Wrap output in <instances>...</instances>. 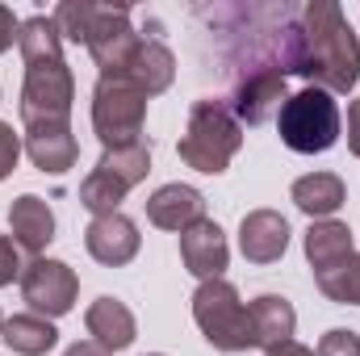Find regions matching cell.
Instances as JSON below:
<instances>
[{
    "label": "cell",
    "mask_w": 360,
    "mask_h": 356,
    "mask_svg": "<svg viewBox=\"0 0 360 356\" xmlns=\"http://www.w3.org/2000/svg\"><path fill=\"white\" fill-rule=\"evenodd\" d=\"M264 356H314L306 344H297V340H289V344H276V348H269Z\"/></svg>",
    "instance_id": "31"
},
{
    "label": "cell",
    "mask_w": 360,
    "mask_h": 356,
    "mask_svg": "<svg viewBox=\"0 0 360 356\" xmlns=\"http://www.w3.org/2000/svg\"><path fill=\"white\" fill-rule=\"evenodd\" d=\"M0 331H4V314H0Z\"/></svg>",
    "instance_id": "33"
},
{
    "label": "cell",
    "mask_w": 360,
    "mask_h": 356,
    "mask_svg": "<svg viewBox=\"0 0 360 356\" xmlns=\"http://www.w3.org/2000/svg\"><path fill=\"white\" fill-rule=\"evenodd\" d=\"M21 248L13 243V235H0V285L21 281Z\"/></svg>",
    "instance_id": "27"
},
{
    "label": "cell",
    "mask_w": 360,
    "mask_h": 356,
    "mask_svg": "<svg viewBox=\"0 0 360 356\" xmlns=\"http://www.w3.org/2000/svg\"><path fill=\"white\" fill-rule=\"evenodd\" d=\"M276 130H281V143L297 155H323L340 143V105L335 96L323 89H302L293 92L281 113H276Z\"/></svg>",
    "instance_id": "4"
},
{
    "label": "cell",
    "mask_w": 360,
    "mask_h": 356,
    "mask_svg": "<svg viewBox=\"0 0 360 356\" xmlns=\"http://www.w3.org/2000/svg\"><path fill=\"white\" fill-rule=\"evenodd\" d=\"M0 340H4L17 356H46L59 344V331H55V323L42 319V314H13V319H4Z\"/></svg>",
    "instance_id": "21"
},
{
    "label": "cell",
    "mask_w": 360,
    "mask_h": 356,
    "mask_svg": "<svg viewBox=\"0 0 360 356\" xmlns=\"http://www.w3.org/2000/svg\"><path fill=\"white\" fill-rule=\"evenodd\" d=\"M243 147V126L239 117L231 113L226 101H193L188 109V126L180 134V160L193 168V172H205V177H218L231 168V160L239 155Z\"/></svg>",
    "instance_id": "3"
},
{
    "label": "cell",
    "mask_w": 360,
    "mask_h": 356,
    "mask_svg": "<svg viewBox=\"0 0 360 356\" xmlns=\"http://www.w3.org/2000/svg\"><path fill=\"white\" fill-rule=\"evenodd\" d=\"M348 256H352V231H348V222L319 218V222L306 231V260L314 268V276L340 268Z\"/></svg>",
    "instance_id": "18"
},
{
    "label": "cell",
    "mask_w": 360,
    "mask_h": 356,
    "mask_svg": "<svg viewBox=\"0 0 360 356\" xmlns=\"http://www.w3.org/2000/svg\"><path fill=\"white\" fill-rule=\"evenodd\" d=\"M139 243H143V235H139V227L126 214H101V218H92L89 231H84L89 256L96 265H109V268L130 265L139 256Z\"/></svg>",
    "instance_id": "10"
},
{
    "label": "cell",
    "mask_w": 360,
    "mask_h": 356,
    "mask_svg": "<svg viewBox=\"0 0 360 356\" xmlns=\"http://www.w3.org/2000/svg\"><path fill=\"white\" fill-rule=\"evenodd\" d=\"M101 168H109V172L122 180L126 189H134L139 180L151 172V151H147L143 143L122 147V151H105V155H101Z\"/></svg>",
    "instance_id": "25"
},
{
    "label": "cell",
    "mask_w": 360,
    "mask_h": 356,
    "mask_svg": "<svg viewBox=\"0 0 360 356\" xmlns=\"http://www.w3.org/2000/svg\"><path fill=\"white\" fill-rule=\"evenodd\" d=\"M348 147H352V155L360 160V101L348 105Z\"/></svg>",
    "instance_id": "30"
},
{
    "label": "cell",
    "mask_w": 360,
    "mask_h": 356,
    "mask_svg": "<svg viewBox=\"0 0 360 356\" xmlns=\"http://www.w3.org/2000/svg\"><path fill=\"white\" fill-rule=\"evenodd\" d=\"M248 314H252V331H256V348H276V344H289L293 340V327H297V310L285 302V298H276V293H260L252 306H248Z\"/></svg>",
    "instance_id": "19"
},
{
    "label": "cell",
    "mask_w": 360,
    "mask_h": 356,
    "mask_svg": "<svg viewBox=\"0 0 360 356\" xmlns=\"http://www.w3.org/2000/svg\"><path fill=\"white\" fill-rule=\"evenodd\" d=\"M84 327H89L92 344H101L105 352H126L139 336L130 306L117 302V298H96L89 306V314H84Z\"/></svg>",
    "instance_id": "16"
},
{
    "label": "cell",
    "mask_w": 360,
    "mask_h": 356,
    "mask_svg": "<svg viewBox=\"0 0 360 356\" xmlns=\"http://www.w3.org/2000/svg\"><path fill=\"white\" fill-rule=\"evenodd\" d=\"M314 281H319V289H323L331 302H340V306H360V256L356 252H352L340 268L319 272Z\"/></svg>",
    "instance_id": "23"
},
{
    "label": "cell",
    "mask_w": 360,
    "mask_h": 356,
    "mask_svg": "<svg viewBox=\"0 0 360 356\" xmlns=\"http://www.w3.org/2000/svg\"><path fill=\"white\" fill-rule=\"evenodd\" d=\"M155 356H160V352H155Z\"/></svg>",
    "instance_id": "34"
},
{
    "label": "cell",
    "mask_w": 360,
    "mask_h": 356,
    "mask_svg": "<svg viewBox=\"0 0 360 356\" xmlns=\"http://www.w3.org/2000/svg\"><path fill=\"white\" fill-rule=\"evenodd\" d=\"M180 260H184V268H188L193 276H201V281L222 276V268L231 260V248H226L222 227L210 222V218H201L197 227L180 231Z\"/></svg>",
    "instance_id": "11"
},
{
    "label": "cell",
    "mask_w": 360,
    "mask_h": 356,
    "mask_svg": "<svg viewBox=\"0 0 360 356\" xmlns=\"http://www.w3.org/2000/svg\"><path fill=\"white\" fill-rule=\"evenodd\" d=\"M147 218L160 231H188L205 218V197L193 184H164L147 201Z\"/></svg>",
    "instance_id": "14"
},
{
    "label": "cell",
    "mask_w": 360,
    "mask_h": 356,
    "mask_svg": "<svg viewBox=\"0 0 360 356\" xmlns=\"http://www.w3.org/2000/svg\"><path fill=\"white\" fill-rule=\"evenodd\" d=\"M147 122V96L126 76H101L92 89V130L105 143V151H122L143 143Z\"/></svg>",
    "instance_id": "6"
},
{
    "label": "cell",
    "mask_w": 360,
    "mask_h": 356,
    "mask_svg": "<svg viewBox=\"0 0 360 356\" xmlns=\"http://www.w3.org/2000/svg\"><path fill=\"white\" fill-rule=\"evenodd\" d=\"M139 34L130 25V8L126 4H101L96 8V25L89 34V55L101 68V76H122L139 51Z\"/></svg>",
    "instance_id": "8"
},
{
    "label": "cell",
    "mask_w": 360,
    "mask_h": 356,
    "mask_svg": "<svg viewBox=\"0 0 360 356\" xmlns=\"http://www.w3.org/2000/svg\"><path fill=\"white\" fill-rule=\"evenodd\" d=\"M17 155H21V134H13L8 122H0V180L17 168Z\"/></svg>",
    "instance_id": "28"
},
{
    "label": "cell",
    "mask_w": 360,
    "mask_h": 356,
    "mask_svg": "<svg viewBox=\"0 0 360 356\" xmlns=\"http://www.w3.org/2000/svg\"><path fill=\"white\" fill-rule=\"evenodd\" d=\"M319 356H360V336L335 327V331H327V336L319 340Z\"/></svg>",
    "instance_id": "26"
},
{
    "label": "cell",
    "mask_w": 360,
    "mask_h": 356,
    "mask_svg": "<svg viewBox=\"0 0 360 356\" xmlns=\"http://www.w3.org/2000/svg\"><path fill=\"white\" fill-rule=\"evenodd\" d=\"M76 293H80V281L76 272L63 265V260H46V256H34L30 265L21 268V298L30 302L34 314L42 319H59L76 306Z\"/></svg>",
    "instance_id": "7"
},
{
    "label": "cell",
    "mask_w": 360,
    "mask_h": 356,
    "mask_svg": "<svg viewBox=\"0 0 360 356\" xmlns=\"http://www.w3.org/2000/svg\"><path fill=\"white\" fill-rule=\"evenodd\" d=\"M285 101H289L285 72L281 68H252L235 80L231 113L239 117V126H264L272 113H281Z\"/></svg>",
    "instance_id": "9"
},
{
    "label": "cell",
    "mask_w": 360,
    "mask_h": 356,
    "mask_svg": "<svg viewBox=\"0 0 360 356\" xmlns=\"http://www.w3.org/2000/svg\"><path fill=\"white\" fill-rule=\"evenodd\" d=\"M8 231H13V243L30 256H42V248L55 239V214L42 197L34 193H21L13 205H8Z\"/></svg>",
    "instance_id": "15"
},
{
    "label": "cell",
    "mask_w": 360,
    "mask_h": 356,
    "mask_svg": "<svg viewBox=\"0 0 360 356\" xmlns=\"http://www.w3.org/2000/svg\"><path fill=\"white\" fill-rule=\"evenodd\" d=\"M130 189L122 184V180L113 177L109 168H92L89 177H84V184H80V205L89 210L92 218H101V214H117V205H122V197H126Z\"/></svg>",
    "instance_id": "22"
},
{
    "label": "cell",
    "mask_w": 360,
    "mask_h": 356,
    "mask_svg": "<svg viewBox=\"0 0 360 356\" xmlns=\"http://www.w3.org/2000/svg\"><path fill=\"white\" fill-rule=\"evenodd\" d=\"M96 8L101 4H92V0H63L59 8H55V25H59V38L63 42H84L89 46V34L92 25H96Z\"/></svg>",
    "instance_id": "24"
},
{
    "label": "cell",
    "mask_w": 360,
    "mask_h": 356,
    "mask_svg": "<svg viewBox=\"0 0 360 356\" xmlns=\"http://www.w3.org/2000/svg\"><path fill=\"white\" fill-rule=\"evenodd\" d=\"M63 356H113V352H105L101 344H92V340H84V344H72V348H68Z\"/></svg>",
    "instance_id": "32"
},
{
    "label": "cell",
    "mask_w": 360,
    "mask_h": 356,
    "mask_svg": "<svg viewBox=\"0 0 360 356\" xmlns=\"http://www.w3.org/2000/svg\"><path fill=\"white\" fill-rule=\"evenodd\" d=\"M344 180L335 177V172H310V177L293 180V205L302 210V214H310L314 222L319 218H331L340 205H344Z\"/></svg>",
    "instance_id": "20"
},
{
    "label": "cell",
    "mask_w": 360,
    "mask_h": 356,
    "mask_svg": "<svg viewBox=\"0 0 360 356\" xmlns=\"http://www.w3.org/2000/svg\"><path fill=\"white\" fill-rule=\"evenodd\" d=\"M285 72L306 76L323 92H352L360 80V42L335 0L293 8L285 38Z\"/></svg>",
    "instance_id": "1"
},
{
    "label": "cell",
    "mask_w": 360,
    "mask_h": 356,
    "mask_svg": "<svg viewBox=\"0 0 360 356\" xmlns=\"http://www.w3.org/2000/svg\"><path fill=\"white\" fill-rule=\"evenodd\" d=\"M17 30H21V21L13 17V8H8V4H0V55L17 42Z\"/></svg>",
    "instance_id": "29"
},
{
    "label": "cell",
    "mask_w": 360,
    "mask_h": 356,
    "mask_svg": "<svg viewBox=\"0 0 360 356\" xmlns=\"http://www.w3.org/2000/svg\"><path fill=\"white\" fill-rule=\"evenodd\" d=\"M17 46L25 59L21 84V122L25 126H72L76 76L63 63V38L55 17H30L17 30Z\"/></svg>",
    "instance_id": "2"
},
{
    "label": "cell",
    "mask_w": 360,
    "mask_h": 356,
    "mask_svg": "<svg viewBox=\"0 0 360 356\" xmlns=\"http://www.w3.org/2000/svg\"><path fill=\"white\" fill-rule=\"evenodd\" d=\"M193 319H197L201 336L218 352H248V348H256L252 314L239 302V289L231 281H222V276L197 285V293H193Z\"/></svg>",
    "instance_id": "5"
},
{
    "label": "cell",
    "mask_w": 360,
    "mask_h": 356,
    "mask_svg": "<svg viewBox=\"0 0 360 356\" xmlns=\"http://www.w3.org/2000/svg\"><path fill=\"white\" fill-rule=\"evenodd\" d=\"M239 248L252 265H272L289 248V222L276 210H252L239 222Z\"/></svg>",
    "instance_id": "13"
},
{
    "label": "cell",
    "mask_w": 360,
    "mask_h": 356,
    "mask_svg": "<svg viewBox=\"0 0 360 356\" xmlns=\"http://www.w3.org/2000/svg\"><path fill=\"white\" fill-rule=\"evenodd\" d=\"M25 155L34 160L38 172L63 177L68 168H76L80 143H76L72 126H25Z\"/></svg>",
    "instance_id": "12"
},
{
    "label": "cell",
    "mask_w": 360,
    "mask_h": 356,
    "mask_svg": "<svg viewBox=\"0 0 360 356\" xmlns=\"http://www.w3.org/2000/svg\"><path fill=\"white\" fill-rule=\"evenodd\" d=\"M122 76L143 92V96H160V92L176 80V55H172L164 42L143 38L139 51H134V59H130V68H126Z\"/></svg>",
    "instance_id": "17"
}]
</instances>
